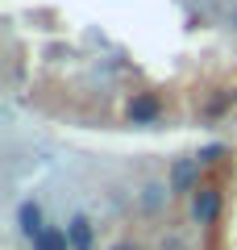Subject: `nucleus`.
<instances>
[{
  "label": "nucleus",
  "mask_w": 237,
  "mask_h": 250,
  "mask_svg": "<svg viewBox=\"0 0 237 250\" xmlns=\"http://www.w3.org/2000/svg\"><path fill=\"white\" fill-rule=\"evenodd\" d=\"M125 117H129L133 125H154L158 117H162V96H158V92H133V96L125 100Z\"/></svg>",
  "instance_id": "1"
},
{
  "label": "nucleus",
  "mask_w": 237,
  "mask_h": 250,
  "mask_svg": "<svg viewBox=\"0 0 237 250\" xmlns=\"http://www.w3.org/2000/svg\"><path fill=\"white\" fill-rule=\"evenodd\" d=\"M67 238H71V250H96V225L83 213H75L67 221Z\"/></svg>",
  "instance_id": "4"
},
{
  "label": "nucleus",
  "mask_w": 237,
  "mask_h": 250,
  "mask_svg": "<svg viewBox=\"0 0 237 250\" xmlns=\"http://www.w3.org/2000/svg\"><path fill=\"white\" fill-rule=\"evenodd\" d=\"M196 188H200V159H179L175 167H171L167 192H175V196H192Z\"/></svg>",
  "instance_id": "3"
},
{
  "label": "nucleus",
  "mask_w": 237,
  "mask_h": 250,
  "mask_svg": "<svg viewBox=\"0 0 237 250\" xmlns=\"http://www.w3.org/2000/svg\"><path fill=\"white\" fill-rule=\"evenodd\" d=\"M113 250H141V246H138V242H117Z\"/></svg>",
  "instance_id": "9"
},
{
  "label": "nucleus",
  "mask_w": 237,
  "mask_h": 250,
  "mask_svg": "<svg viewBox=\"0 0 237 250\" xmlns=\"http://www.w3.org/2000/svg\"><path fill=\"white\" fill-rule=\"evenodd\" d=\"M220 217V188L217 184H200L192 192V221L196 225H212Z\"/></svg>",
  "instance_id": "2"
},
{
  "label": "nucleus",
  "mask_w": 237,
  "mask_h": 250,
  "mask_svg": "<svg viewBox=\"0 0 237 250\" xmlns=\"http://www.w3.org/2000/svg\"><path fill=\"white\" fill-rule=\"evenodd\" d=\"M225 108H229V96H217V100H212L208 108H204V113H208V117H220Z\"/></svg>",
  "instance_id": "8"
},
{
  "label": "nucleus",
  "mask_w": 237,
  "mask_h": 250,
  "mask_svg": "<svg viewBox=\"0 0 237 250\" xmlns=\"http://www.w3.org/2000/svg\"><path fill=\"white\" fill-rule=\"evenodd\" d=\"M17 225H21V233H25L29 242H34L38 233L46 229V221H42V208H38V200H25V205L17 208Z\"/></svg>",
  "instance_id": "5"
},
{
  "label": "nucleus",
  "mask_w": 237,
  "mask_h": 250,
  "mask_svg": "<svg viewBox=\"0 0 237 250\" xmlns=\"http://www.w3.org/2000/svg\"><path fill=\"white\" fill-rule=\"evenodd\" d=\"M220 154H225V146H204V150L196 154V159H200V163H217Z\"/></svg>",
  "instance_id": "7"
},
{
  "label": "nucleus",
  "mask_w": 237,
  "mask_h": 250,
  "mask_svg": "<svg viewBox=\"0 0 237 250\" xmlns=\"http://www.w3.org/2000/svg\"><path fill=\"white\" fill-rule=\"evenodd\" d=\"M34 250H71V238H67V229H59V225H46V229L34 238Z\"/></svg>",
  "instance_id": "6"
}]
</instances>
